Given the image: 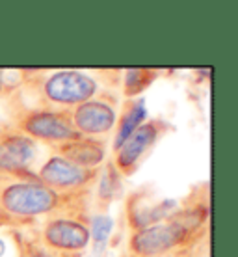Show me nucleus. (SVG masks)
<instances>
[{
    "label": "nucleus",
    "mask_w": 238,
    "mask_h": 257,
    "mask_svg": "<svg viewBox=\"0 0 238 257\" xmlns=\"http://www.w3.org/2000/svg\"><path fill=\"white\" fill-rule=\"evenodd\" d=\"M60 205V194L34 181H15L0 188V214L8 220H30Z\"/></svg>",
    "instance_id": "obj_1"
},
{
    "label": "nucleus",
    "mask_w": 238,
    "mask_h": 257,
    "mask_svg": "<svg viewBox=\"0 0 238 257\" xmlns=\"http://www.w3.org/2000/svg\"><path fill=\"white\" fill-rule=\"evenodd\" d=\"M21 133L32 140H43L47 144H67L80 138L71 123V116L54 110H28L19 117Z\"/></svg>",
    "instance_id": "obj_2"
},
{
    "label": "nucleus",
    "mask_w": 238,
    "mask_h": 257,
    "mask_svg": "<svg viewBox=\"0 0 238 257\" xmlns=\"http://www.w3.org/2000/svg\"><path fill=\"white\" fill-rule=\"evenodd\" d=\"M97 93V82L90 75L80 71L64 69L52 73L43 82V95L54 104L75 106L93 99Z\"/></svg>",
    "instance_id": "obj_3"
},
{
    "label": "nucleus",
    "mask_w": 238,
    "mask_h": 257,
    "mask_svg": "<svg viewBox=\"0 0 238 257\" xmlns=\"http://www.w3.org/2000/svg\"><path fill=\"white\" fill-rule=\"evenodd\" d=\"M190 233L177 220L169 218L160 224L149 225L130 237V250L138 257H158L182 244Z\"/></svg>",
    "instance_id": "obj_4"
},
{
    "label": "nucleus",
    "mask_w": 238,
    "mask_h": 257,
    "mask_svg": "<svg viewBox=\"0 0 238 257\" xmlns=\"http://www.w3.org/2000/svg\"><path fill=\"white\" fill-rule=\"evenodd\" d=\"M97 177V170H86L60 155H54L41 166L38 181L54 192H77L90 187Z\"/></svg>",
    "instance_id": "obj_5"
},
{
    "label": "nucleus",
    "mask_w": 238,
    "mask_h": 257,
    "mask_svg": "<svg viewBox=\"0 0 238 257\" xmlns=\"http://www.w3.org/2000/svg\"><path fill=\"white\" fill-rule=\"evenodd\" d=\"M36 142L21 131L0 127V175H23L36 157Z\"/></svg>",
    "instance_id": "obj_6"
},
{
    "label": "nucleus",
    "mask_w": 238,
    "mask_h": 257,
    "mask_svg": "<svg viewBox=\"0 0 238 257\" xmlns=\"http://www.w3.org/2000/svg\"><path fill=\"white\" fill-rule=\"evenodd\" d=\"M162 121H145L136 128L134 133L125 140L121 148L116 153V170L121 174H132L138 166V162L151 151L156 140L162 135Z\"/></svg>",
    "instance_id": "obj_7"
},
{
    "label": "nucleus",
    "mask_w": 238,
    "mask_h": 257,
    "mask_svg": "<svg viewBox=\"0 0 238 257\" xmlns=\"http://www.w3.org/2000/svg\"><path fill=\"white\" fill-rule=\"evenodd\" d=\"M116 110L103 99H90L78 104L71 112V123L75 131L84 138L108 135L116 125Z\"/></svg>",
    "instance_id": "obj_8"
},
{
    "label": "nucleus",
    "mask_w": 238,
    "mask_h": 257,
    "mask_svg": "<svg viewBox=\"0 0 238 257\" xmlns=\"http://www.w3.org/2000/svg\"><path fill=\"white\" fill-rule=\"evenodd\" d=\"M45 244L60 251H80L90 244V229L73 218H54L43 229Z\"/></svg>",
    "instance_id": "obj_9"
},
{
    "label": "nucleus",
    "mask_w": 238,
    "mask_h": 257,
    "mask_svg": "<svg viewBox=\"0 0 238 257\" xmlns=\"http://www.w3.org/2000/svg\"><path fill=\"white\" fill-rule=\"evenodd\" d=\"M175 212H177L175 199H162L156 203H149L147 198H132L129 203V222L138 231L169 220Z\"/></svg>",
    "instance_id": "obj_10"
},
{
    "label": "nucleus",
    "mask_w": 238,
    "mask_h": 257,
    "mask_svg": "<svg viewBox=\"0 0 238 257\" xmlns=\"http://www.w3.org/2000/svg\"><path fill=\"white\" fill-rule=\"evenodd\" d=\"M60 148V157H64L73 164H77L86 170H97V166L104 161L106 155V146L103 142L93 140V138H77L73 142L62 144Z\"/></svg>",
    "instance_id": "obj_11"
},
{
    "label": "nucleus",
    "mask_w": 238,
    "mask_h": 257,
    "mask_svg": "<svg viewBox=\"0 0 238 257\" xmlns=\"http://www.w3.org/2000/svg\"><path fill=\"white\" fill-rule=\"evenodd\" d=\"M147 117V110H145V101H132L127 104V108L123 110L121 117H119V127H117L116 138H114V149H119L125 144V140L129 138L136 128L140 127Z\"/></svg>",
    "instance_id": "obj_12"
},
{
    "label": "nucleus",
    "mask_w": 238,
    "mask_h": 257,
    "mask_svg": "<svg viewBox=\"0 0 238 257\" xmlns=\"http://www.w3.org/2000/svg\"><path fill=\"white\" fill-rule=\"evenodd\" d=\"M155 73L149 69H130L125 77V93L127 95H138L142 93L149 84L153 82Z\"/></svg>",
    "instance_id": "obj_13"
},
{
    "label": "nucleus",
    "mask_w": 238,
    "mask_h": 257,
    "mask_svg": "<svg viewBox=\"0 0 238 257\" xmlns=\"http://www.w3.org/2000/svg\"><path fill=\"white\" fill-rule=\"evenodd\" d=\"M110 231H112V220L110 216H95V218L91 220V229H90V237H93V242H95V248L97 250H101L104 244H106V240L110 237Z\"/></svg>",
    "instance_id": "obj_14"
},
{
    "label": "nucleus",
    "mask_w": 238,
    "mask_h": 257,
    "mask_svg": "<svg viewBox=\"0 0 238 257\" xmlns=\"http://www.w3.org/2000/svg\"><path fill=\"white\" fill-rule=\"evenodd\" d=\"M119 174H117L116 166H112L110 164L106 170H104V175H103V183H101V194H103V198H112L114 196V188L119 187Z\"/></svg>",
    "instance_id": "obj_15"
},
{
    "label": "nucleus",
    "mask_w": 238,
    "mask_h": 257,
    "mask_svg": "<svg viewBox=\"0 0 238 257\" xmlns=\"http://www.w3.org/2000/svg\"><path fill=\"white\" fill-rule=\"evenodd\" d=\"M6 253V242H4V238L0 237V257H4Z\"/></svg>",
    "instance_id": "obj_16"
},
{
    "label": "nucleus",
    "mask_w": 238,
    "mask_h": 257,
    "mask_svg": "<svg viewBox=\"0 0 238 257\" xmlns=\"http://www.w3.org/2000/svg\"><path fill=\"white\" fill-rule=\"evenodd\" d=\"M2 90H4V71L0 69V93H2Z\"/></svg>",
    "instance_id": "obj_17"
},
{
    "label": "nucleus",
    "mask_w": 238,
    "mask_h": 257,
    "mask_svg": "<svg viewBox=\"0 0 238 257\" xmlns=\"http://www.w3.org/2000/svg\"><path fill=\"white\" fill-rule=\"evenodd\" d=\"M30 257H52V255H49V253H32Z\"/></svg>",
    "instance_id": "obj_18"
}]
</instances>
